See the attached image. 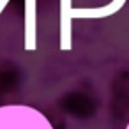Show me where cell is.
I'll return each instance as SVG.
<instances>
[{
	"label": "cell",
	"instance_id": "cell-1",
	"mask_svg": "<svg viewBox=\"0 0 129 129\" xmlns=\"http://www.w3.org/2000/svg\"><path fill=\"white\" fill-rule=\"evenodd\" d=\"M25 48H36V0H27L25 9Z\"/></svg>",
	"mask_w": 129,
	"mask_h": 129
},
{
	"label": "cell",
	"instance_id": "cell-3",
	"mask_svg": "<svg viewBox=\"0 0 129 129\" xmlns=\"http://www.w3.org/2000/svg\"><path fill=\"white\" fill-rule=\"evenodd\" d=\"M125 129H129V122H127V125H125Z\"/></svg>",
	"mask_w": 129,
	"mask_h": 129
},
{
	"label": "cell",
	"instance_id": "cell-2",
	"mask_svg": "<svg viewBox=\"0 0 129 129\" xmlns=\"http://www.w3.org/2000/svg\"><path fill=\"white\" fill-rule=\"evenodd\" d=\"M7 2H9V0H0V14H2V11H4V7L7 6Z\"/></svg>",
	"mask_w": 129,
	"mask_h": 129
}]
</instances>
